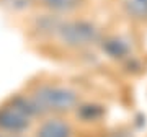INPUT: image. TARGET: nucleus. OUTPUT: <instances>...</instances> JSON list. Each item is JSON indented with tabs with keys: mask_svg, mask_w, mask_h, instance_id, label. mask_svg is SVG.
I'll return each instance as SVG.
<instances>
[{
	"mask_svg": "<svg viewBox=\"0 0 147 137\" xmlns=\"http://www.w3.org/2000/svg\"><path fill=\"white\" fill-rule=\"evenodd\" d=\"M59 39L70 48H87L96 41L98 30L88 21H69L57 28Z\"/></svg>",
	"mask_w": 147,
	"mask_h": 137,
	"instance_id": "obj_3",
	"label": "nucleus"
},
{
	"mask_svg": "<svg viewBox=\"0 0 147 137\" xmlns=\"http://www.w3.org/2000/svg\"><path fill=\"white\" fill-rule=\"evenodd\" d=\"M0 137H16V136H7V134H2L0 132Z\"/></svg>",
	"mask_w": 147,
	"mask_h": 137,
	"instance_id": "obj_8",
	"label": "nucleus"
},
{
	"mask_svg": "<svg viewBox=\"0 0 147 137\" xmlns=\"http://www.w3.org/2000/svg\"><path fill=\"white\" fill-rule=\"evenodd\" d=\"M3 2H5V5H8L13 10H23V8L31 5L34 0H3Z\"/></svg>",
	"mask_w": 147,
	"mask_h": 137,
	"instance_id": "obj_6",
	"label": "nucleus"
},
{
	"mask_svg": "<svg viewBox=\"0 0 147 137\" xmlns=\"http://www.w3.org/2000/svg\"><path fill=\"white\" fill-rule=\"evenodd\" d=\"M132 3H131V8L132 11H136L137 10V7L141 8L139 10V15H146L147 11H146V7H147V0H131Z\"/></svg>",
	"mask_w": 147,
	"mask_h": 137,
	"instance_id": "obj_7",
	"label": "nucleus"
},
{
	"mask_svg": "<svg viewBox=\"0 0 147 137\" xmlns=\"http://www.w3.org/2000/svg\"><path fill=\"white\" fill-rule=\"evenodd\" d=\"M42 5L49 8L51 11H57V13H67L80 7L82 0H41Z\"/></svg>",
	"mask_w": 147,
	"mask_h": 137,
	"instance_id": "obj_5",
	"label": "nucleus"
},
{
	"mask_svg": "<svg viewBox=\"0 0 147 137\" xmlns=\"http://www.w3.org/2000/svg\"><path fill=\"white\" fill-rule=\"evenodd\" d=\"M34 114L46 113H67L74 109L79 96L74 90L57 85H44L34 91L30 98Z\"/></svg>",
	"mask_w": 147,
	"mask_h": 137,
	"instance_id": "obj_1",
	"label": "nucleus"
},
{
	"mask_svg": "<svg viewBox=\"0 0 147 137\" xmlns=\"http://www.w3.org/2000/svg\"><path fill=\"white\" fill-rule=\"evenodd\" d=\"M34 109L30 98L15 96L0 106V132L18 134L30 127Z\"/></svg>",
	"mask_w": 147,
	"mask_h": 137,
	"instance_id": "obj_2",
	"label": "nucleus"
},
{
	"mask_svg": "<svg viewBox=\"0 0 147 137\" xmlns=\"http://www.w3.org/2000/svg\"><path fill=\"white\" fill-rule=\"evenodd\" d=\"M36 137H72V129L62 119H49L39 126Z\"/></svg>",
	"mask_w": 147,
	"mask_h": 137,
	"instance_id": "obj_4",
	"label": "nucleus"
}]
</instances>
